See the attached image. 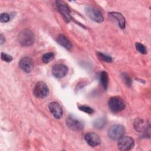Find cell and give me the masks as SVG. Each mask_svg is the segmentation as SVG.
I'll list each match as a JSON object with an SVG mask.
<instances>
[{"label":"cell","mask_w":151,"mask_h":151,"mask_svg":"<svg viewBox=\"0 0 151 151\" xmlns=\"http://www.w3.org/2000/svg\"><path fill=\"white\" fill-rule=\"evenodd\" d=\"M19 43L23 47H29L33 44L35 37L33 32L28 29L22 30L18 35Z\"/></svg>","instance_id":"obj_1"},{"label":"cell","mask_w":151,"mask_h":151,"mask_svg":"<svg viewBox=\"0 0 151 151\" xmlns=\"http://www.w3.org/2000/svg\"><path fill=\"white\" fill-rule=\"evenodd\" d=\"M110 110L114 113L122 111L125 107L126 104L124 100L119 96H114L110 98L108 101Z\"/></svg>","instance_id":"obj_2"},{"label":"cell","mask_w":151,"mask_h":151,"mask_svg":"<svg viewBox=\"0 0 151 151\" xmlns=\"http://www.w3.org/2000/svg\"><path fill=\"white\" fill-rule=\"evenodd\" d=\"M125 133V129L123 126L119 124H115L112 125L109 131V137L113 140H118L122 136H123Z\"/></svg>","instance_id":"obj_3"},{"label":"cell","mask_w":151,"mask_h":151,"mask_svg":"<svg viewBox=\"0 0 151 151\" xmlns=\"http://www.w3.org/2000/svg\"><path fill=\"white\" fill-rule=\"evenodd\" d=\"M34 95L39 99L46 97L49 94V89L47 85L43 81H38L33 90Z\"/></svg>","instance_id":"obj_4"},{"label":"cell","mask_w":151,"mask_h":151,"mask_svg":"<svg viewBox=\"0 0 151 151\" xmlns=\"http://www.w3.org/2000/svg\"><path fill=\"white\" fill-rule=\"evenodd\" d=\"M134 146V139L130 136H122L118 140V149L123 151L130 150L133 148Z\"/></svg>","instance_id":"obj_5"},{"label":"cell","mask_w":151,"mask_h":151,"mask_svg":"<svg viewBox=\"0 0 151 151\" xmlns=\"http://www.w3.org/2000/svg\"><path fill=\"white\" fill-rule=\"evenodd\" d=\"M85 12L86 15L93 21L97 22H101L104 20L103 16L101 12L97 9L92 7L87 6L85 8Z\"/></svg>","instance_id":"obj_6"},{"label":"cell","mask_w":151,"mask_h":151,"mask_svg":"<svg viewBox=\"0 0 151 151\" xmlns=\"http://www.w3.org/2000/svg\"><path fill=\"white\" fill-rule=\"evenodd\" d=\"M65 123L67 127L73 131H81L84 127V124L81 121L71 116L67 118Z\"/></svg>","instance_id":"obj_7"},{"label":"cell","mask_w":151,"mask_h":151,"mask_svg":"<svg viewBox=\"0 0 151 151\" xmlns=\"http://www.w3.org/2000/svg\"><path fill=\"white\" fill-rule=\"evenodd\" d=\"M51 72L55 77L57 78H61L65 77L67 74L68 68L65 65L58 64L54 65Z\"/></svg>","instance_id":"obj_8"},{"label":"cell","mask_w":151,"mask_h":151,"mask_svg":"<svg viewBox=\"0 0 151 151\" xmlns=\"http://www.w3.org/2000/svg\"><path fill=\"white\" fill-rule=\"evenodd\" d=\"M19 67L26 73H30L34 67L32 60L29 57H22L19 62Z\"/></svg>","instance_id":"obj_9"},{"label":"cell","mask_w":151,"mask_h":151,"mask_svg":"<svg viewBox=\"0 0 151 151\" xmlns=\"http://www.w3.org/2000/svg\"><path fill=\"white\" fill-rule=\"evenodd\" d=\"M84 139L87 143L91 146L96 147L99 145L101 143L100 137L94 132H89L84 135Z\"/></svg>","instance_id":"obj_10"},{"label":"cell","mask_w":151,"mask_h":151,"mask_svg":"<svg viewBox=\"0 0 151 151\" xmlns=\"http://www.w3.org/2000/svg\"><path fill=\"white\" fill-rule=\"evenodd\" d=\"M48 109L55 118L59 119L62 117L63 111L61 106L56 101L51 102L48 105Z\"/></svg>","instance_id":"obj_11"},{"label":"cell","mask_w":151,"mask_h":151,"mask_svg":"<svg viewBox=\"0 0 151 151\" xmlns=\"http://www.w3.org/2000/svg\"><path fill=\"white\" fill-rule=\"evenodd\" d=\"M56 5L59 12L63 15L64 18L67 21H69L70 20V11L67 5V4L62 1H57Z\"/></svg>","instance_id":"obj_12"},{"label":"cell","mask_w":151,"mask_h":151,"mask_svg":"<svg viewBox=\"0 0 151 151\" xmlns=\"http://www.w3.org/2000/svg\"><path fill=\"white\" fill-rule=\"evenodd\" d=\"M133 126L135 130L138 132H143L147 131V129L149 127V124L147 121L139 118L135 119Z\"/></svg>","instance_id":"obj_13"},{"label":"cell","mask_w":151,"mask_h":151,"mask_svg":"<svg viewBox=\"0 0 151 151\" xmlns=\"http://www.w3.org/2000/svg\"><path fill=\"white\" fill-rule=\"evenodd\" d=\"M57 42L67 50H70L72 48V44L70 41L64 35L60 34L57 38Z\"/></svg>","instance_id":"obj_14"},{"label":"cell","mask_w":151,"mask_h":151,"mask_svg":"<svg viewBox=\"0 0 151 151\" xmlns=\"http://www.w3.org/2000/svg\"><path fill=\"white\" fill-rule=\"evenodd\" d=\"M109 15L117 20V21L119 23V27L122 29H124L125 28V25H126L125 18L120 13L116 12H110Z\"/></svg>","instance_id":"obj_15"},{"label":"cell","mask_w":151,"mask_h":151,"mask_svg":"<svg viewBox=\"0 0 151 151\" xmlns=\"http://www.w3.org/2000/svg\"><path fill=\"white\" fill-rule=\"evenodd\" d=\"M106 119L105 117H100V118H97V119H96L94 121L93 123V125L94 126L98 129H100L103 128L105 125L106 124Z\"/></svg>","instance_id":"obj_16"},{"label":"cell","mask_w":151,"mask_h":151,"mask_svg":"<svg viewBox=\"0 0 151 151\" xmlns=\"http://www.w3.org/2000/svg\"><path fill=\"white\" fill-rule=\"evenodd\" d=\"M100 82L103 87V88L106 90L108 86V83H109V76L108 74L106 71H102L100 73Z\"/></svg>","instance_id":"obj_17"},{"label":"cell","mask_w":151,"mask_h":151,"mask_svg":"<svg viewBox=\"0 0 151 151\" xmlns=\"http://www.w3.org/2000/svg\"><path fill=\"white\" fill-rule=\"evenodd\" d=\"M54 58V54L53 52H47L42 55V60L43 63L47 64L50 63Z\"/></svg>","instance_id":"obj_18"},{"label":"cell","mask_w":151,"mask_h":151,"mask_svg":"<svg viewBox=\"0 0 151 151\" xmlns=\"http://www.w3.org/2000/svg\"><path fill=\"white\" fill-rule=\"evenodd\" d=\"M97 55L99 58L103 61H104L106 63H111L112 61V58L110 56L107 55L106 54H104L99 52L97 53Z\"/></svg>","instance_id":"obj_19"},{"label":"cell","mask_w":151,"mask_h":151,"mask_svg":"<svg viewBox=\"0 0 151 151\" xmlns=\"http://www.w3.org/2000/svg\"><path fill=\"white\" fill-rule=\"evenodd\" d=\"M135 47H136V50L140 53L143 54H146L147 53V49H146V47L144 45H143L142 44L139 43V42H136L135 44Z\"/></svg>","instance_id":"obj_20"},{"label":"cell","mask_w":151,"mask_h":151,"mask_svg":"<svg viewBox=\"0 0 151 151\" xmlns=\"http://www.w3.org/2000/svg\"><path fill=\"white\" fill-rule=\"evenodd\" d=\"M78 108H79V109L80 110H81V111H83V112H84V113H87V114H93V113H94V110L91 108V107H89V106H86V105H82V106H79L78 107Z\"/></svg>","instance_id":"obj_21"},{"label":"cell","mask_w":151,"mask_h":151,"mask_svg":"<svg viewBox=\"0 0 151 151\" xmlns=\"http://www.w3.org/2000/svg\"><path fill=\"white\" fill-rule=\"evenodd\" d=\"M1 59L5 61V62H7V63H9L11 62L13 58H12V57L10 55H8L6 53H4V52H2L1 53Z\"/></svg>","instance_id":"obj_22"},{"label":"cell","mask_w":151,"mask_h":151,"mask_svg":"<svg viewBox=\"0 0 151 151\" xmlns=\"http://www.w3.org/2000/svg\"><path fill=\"white\" fill-rule=\"evenodd\" d=\"M10 17L7 13H2L0 15V21L1 22H7L9 21Z\"/></svg>","instance_id":"obj_23"},{"label":"cell","mask_w":151,"mask_h":151,"mask_svg":"<svg viewBox=\"0 0 151 151\" xmlns=\"http://www.w3.org/2000/svg\"><path fill=\"white\" fill-rule=\"evenodd\" d=\"M123 78L124 81V82L126 83V84H127V86H130L132 84V80L131 78L127 75V74H123Z\"/></svg>","instance_id":"obj_24"},{"label":"cell","mask_w":151,"mask_h":151,"mask_svg":"<svg viewBox=\"0 0 151 151\" xmlns=\"http://www.w3.org/2000/svg\"><path fill=\"white\" fill-rule=\"evenodd\" d=\"M5 37H4V35L2 34L0 35V44H2L4 42H5Z\"/></svg>","instance_id":"obj_25"}]
</instances>
